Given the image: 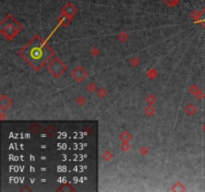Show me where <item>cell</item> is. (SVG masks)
<instances>
[{
    "label": "cell",
    "instance_id": "4",
    "mask_svg": "<svg viewBox=\"0 0 205 192\" xmlns=\"http://www.w3.org/2000/svg\"><path fill=\"white\" fill-rule=\"evenodd\" d=\"M165 2L168 4V5H174L175 3H177V0H165Z\"/></svg>",
    "mask_w": 205,
    "mask_h": 192
},
{
    "label": "cell",
    "instance_id": "1",
    "mask_svg": "<svg viewBox=\"0 0 205 192\" xmlns=\"http://www.w3.org/2000/svg\"><path fill=\"white\" fill-rule=\"evenodd\" d=\"M20 55L35 70L40 69L52 56V50L41 37L35 36L20 50Z\"/></svg>",
    "mask_w": 205,
    "mask_h": 192
},
{
    "label": "cell",
    "instance_id": "2",
    "mask_svg": "<svg viewBox=\"0 0 205 192\" xmlns=\"http://www.w3.org/2000/svg\"><path fill=\"white\" fill-rule=\"evenodd\" d=\"M63 9H64L65 12L68 13L69 15H73L74 13L76 12V9H75V7H74L73 5H71V4H67V5L65 6V7L63 8Z\"/></svg>",
    "mask_w": 205,
    "mask_h": 192
},
{
    "label": "cell",
    "instance_id": "3",
    "mask_svg": "<svg viewBox=\"0 0 205 192\" xmlns=\"http://www.w3.org/2000/svg\"><path fill=\"white\" fill-rule=\"evenodd\" d=\"M198 21L201 23V25L205 28V8L198 15Z\"/></svg>",
    "mask_w": 205,
    "mask_h": 192
},
{
    "label": "cell",
    "instance_id": "5",
    "mask_svg": "<svg viewBox=\"0 0 205 192\" xmlns=\"http://www.w3.org/2000/svg\"><path fill=\"white\" fill-rule=\"evenodd\" d=\"M204 130H205V126H204Z\"/></svg>",
    "mask_w": 205,
    "mask_h": 192
}]
</instances>
